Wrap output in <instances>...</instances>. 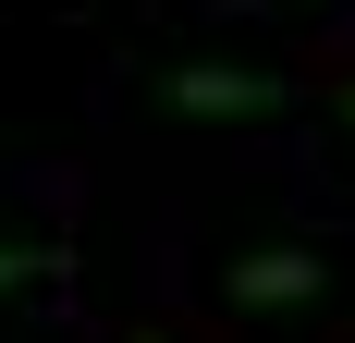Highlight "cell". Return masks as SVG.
I'll list each match as a JSON object with an SVG mask.
<instances>
[{
    "mask_svg": "<svg viewBox=\"0 0 355 343\" xmlns=\"http://www.w3.org/2000/svg\"><path fill=\"white\" fill-rule=\"evenodd\" d=\"M12 282H25V258H12V245H0V294H12Z\"/></svg>",
    "mask_w": 355,
    "mask_h": 343,
    "instance_id": "cell-3",
    "label": "cell"
},
{
    "mask_svg": "<svg viewBox=\"0 0 355 343\" xmlns=\"http://www.w3.org/2000/svg\"><path fill=\"white\" fill-rule=\"evenodd\" d=\"M343 123H355V86H343Z\"/></svg>",
    "mask_w": 355,
    "mask_h": 343,
    "instance_id": "cell-4",
    "label": "cell"
},
{
    "mask_svg": "<svg viewBox=\"0 0 355 343\" xmlns=\"http://www.w3.org/2000/svg\"><path fill=\"white\" fill-rule=\"evenodd\" d=\"M159 99L196 110V123H257V110H282V86H270V74H233V62H184Z\"/></svg>",
    "mask_w": 355,
    "mask_h": 343,
    "instance_id": "cell-1",
    "label": "cell"
},
{
    "mask_svg": "<svg viewBox=\"0 0 355 343\" xmlns=\"http://www.w3.org/2000/svg\"><path fill=\"white\" fill-rule=\"evenodd\" d=\"M319 294V258L306 245H257V258H233V307H306Z\"/></svg>",
    "mask_w": 355,
    "mask_h": 343,
    "instance_id": "cell-2",
    "label": "cell"
}]
</instances>
